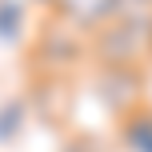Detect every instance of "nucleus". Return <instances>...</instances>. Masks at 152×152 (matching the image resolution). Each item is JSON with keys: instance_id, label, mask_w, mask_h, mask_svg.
Here are the masks:
<instances>
[{"instance_id": "nucleus-1", "label": "nucleus", "mask_w": 152, "mask_h": 152, "mask_svg": "<svg viewBox=\"0 0 152 152\" xmlns=\"http://www.w3.org/2000/svg\"><path fill=\"white\" fill-rule=\"evenodd\" d=\"M88 60L92 68H132L148 72L152 68V20H128L116 16L104 28L88 36Z\"/></svg>"}, {"instance_id": "nucleus-2", "label": "nucleus", "mask_w": 152, "mask_h": 152, "mask_svg": "<svg viewBox=\"0 0 152 152\" xmlns=\"http://www.w3.org/2000/svg\"><path fill=\"white\" fill-rule=\"evenodd\" d=\"M28 60L36 64V76H68L88 60V36H80L64 20L44 12V20L36 24V36H32Z\"/></svg>"}, {"instance_id": "nucleus-3", "label": "nucleus", "mask_w": 152, "mask_h": 152, "mask_svg": "<svg viewBox=\"0 0 152 152\" xmlns=\"http://www.w3.org/2000/svg\"><path fill=\"white\" fill-rule=\"evenodd\" d=\"M92 92L96 100L116 116L132 112L136 104L148 100V72H132V68H96L92 72Z\"/></svg>"}, {"instance_id": "nucleus-4", "label": "nucleus", "mask_w": 152, "mask_h": 152, "mask_svg": "<svg viewBox=\"0 0 152 152\" xmlns=\"http://www.w3.org/2000/svg\"><path fill=\"white\" fill-rule=\"evenodd\" d=\"M116 4L120 0H52L48 16L64 20L68 28H76L80 36H92L96 28H104L108 20H116Z\"/></svg>"}, {"instance_id": "nucleus-5", "label": "nucleus", "mask_w": 152, "mask_h": 152, "mask_svg": "<svg viewBox=\"0 0 152 152\" xmlns=\"http://www.w3.org/2000/svg\"><path fill=\"white\" fill-rule=\"evenodd\" d=\"M32 108L48 124L68 120V112H72V84H68V76H36V84H32Z\"/></svg>"}, {"instance_id": "nucleus-6", "label": "nucleus", "mask_w": 152, "mask_h": 152, "mask_svg": "<svg viewBox=\"0 0 152 152\" xmlns=\"http://www.w3.org/2000/svg\"><path fill=\"white\" fill-rule=\"evenodd\" d=\"M116 136L128 152H152V104H136L132 112L116 116Z\"/></svg>"}, {"instance_id": "nucleus-7", "label": "nucleus", "mask_w": 152, "mask_h": 152, "mask_svg": "<svg viewBox=\"0 0 152 152\" xmlns=\"http://www.w3.org/2000/svg\"><path fill=\"white\" fill-rule=\"evenodd\" d=\"M24 28H28V8L20 0H0V40L4 44H20Z\"/></svg>"}, {"instance_id": "nucleus-8", "label": "nucleus", "mask_w": 152, "mask_h": 152, "mask_svg": "<svg viewBox=\"0 0 152 152\" xmlns=\"http://www.w3.org/2000/svg\"><path fill=\"white\" fill-rule=\"evenodd\" d=\"M24 116H28V104H24V100H4V104H0V144L12 140L16 132L24 128Z\"/></svg>"}, {"instance_id": "nucleus-9", "label": "nucleus", "mask_w": 152, "mask_h": 152, "mask_svg": "<svg viewBox=\"0 0 152 152\" xmlns=\"http://www.w3.org/2000/svg\"><path fill=\"white\" fill-rule=\"evenodd\" d=\"M116 16H128V20H152V0H120Z\"/></svg>"}, {"instance_id": "nucleus-10", "label": "nucleus", "mask_w": 152, "mask_h": 152, "mask_svg": "<svg viewBox=\"0 0 152 152\" xmlns=\"http://www.w3.org/2000/svg\"><path fill=\"white\" fill-rule=\"evenodd\" d=\"M60 152H100V140L84 136V132H72V136H64Z\"/></svg>"}, {"instance_id": "nucleus-11", "label": "nucleus", "mask_w": 152, "mask_h": 152, "mask_svg": "<svg viewBox=\"0 0 152 152\" xmlns=\"http://www.w3.org/2000/svg\"><path fill=\"white\" fill-rule=\"evenodd\" d=\"M36 4H44V8H48V4H52V0H36Z\"/></svg>"}]
</instances>
